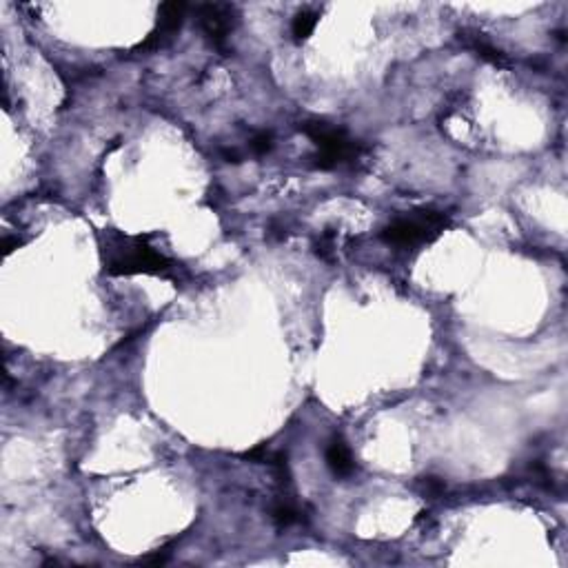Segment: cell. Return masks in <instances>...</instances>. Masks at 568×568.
Here are the masks:
<instances>
[{"mask_svg": "<svg viewBox=\"0 0 568 568\" xmlns=\"http://www.w3.org/2000/svg\"><path fill=\"white\" fill-rule=\"evenodd\" d=\"M300 131L311 138V140L318 145V153L311 156V167L320 169V171H329V169H335L340 162L353 158L358 153L356 143L337 127H331L329 122L322 120H306L300 125Z\"/></svg>", "mask_w": 568, "mask_h": 568, "instance_id": "1", "label": "cell"}, {"mask_svg": "<svg viewBox=\"0 0 568 568\" xmlns=\"http://www.w3.org/2000/svg\"><path fill=\"white\" fill-rule=\"evenodd\" d=\"M447 224V218L435 211H420V216L413 218H397L393 220L385 231L382 240L395 247H413V244L431 242L440 236V231Z\"/></svg>", "mask_w": 568, "mask_h": 568, "instance_id": "2", "label": "cell"}, {"mask_svg": "<svg viewBox=\"0 0 568 568\" xmlns=\"http://www.w3.org/2000/svg\"><path fill=\"white\" fill-rule=\"evenodd\" d=\"M111 275H133V273H151V275H164L171 271V262L153 251L145 238H135L133 244L127 249V253H122L116 258L114 262L107 267Z\"/></svg>", "mask_w": 568, "mask_h": 568, "instance_id": "3", "label": "cell"}, {"mask_svg": "<svg viewBox=\"0 0 568 568\" xmlns=\"http://www.w3.org/2000/svg\"><path fill=\"white\" fill-rule=\"evenodd\" d=\"M195 16L211 47L220 54H229V34L234 32L238 18L236 7L224 3H207L195 7Z\"/></svg>", "mask_w": 568, "mask_h": 568, "instance_id": "4", "label": "cell"}, {"mask_svg": "<svg viewBox=\"0 0 568 568\" xmlns=\"http://www.w3.org/2000/svg\"><path fill=\"white\" fill-rule=\"evenodd\" d=\"M184 13H187V5H184V3H164V5H160V9H158V29L140 44V49H160V47H164V44L180 32Z\"/></svg>", "mask_w": 568, "mask_h": 568, "instance_id": "5", "label": "cell"}, {"mask_svg": "<svg viewBox=\"0 0 568 568\" xmlns=\"http://www.w3.org/2000/svg\"><path fill=\"white\" fill-rule=\"evenodd\" d=\"M327 464L333 471L335 478H349V475L356 471V462H353L351 451L340 437L331 440V444L327 447Z\"/></svg>", "mask_w": 568, "mask_h": 568, "instance_id": "6", "label": "cell"}, {"mask_svg": "<svg viewBox=\"0 0 568 568\" xmlns=\"http://www.w3.org/2000/svg\"><path fill=\"white\" fill-rule=\"evenodd\" d=\"M459 42H464V47L473 49L478 56H482L484 60L493 65H500V67H506L509 65V58H506L500 49H495L493 44L486 42L482 38V34H475V32H459Z\"/></svg>", "mask_w": 568, "mask_h": 568, "instance_id": "7", "label": "cell"}, {"mask_svg": "<svg viewBox=\"0 0 568 568\" xmlns=\"http://www.w3.org/2000/svg\"><path fill=\"white\" fill-rule=\"evenodd\" d=\"M318 18H320V13L313 11V9H302L300 13H296V18H294V25H291V32H294V38L298 42L306 40L311 34H313V29L318 25Z\"/></svg>", "mask_w": 568, "mask_h": 568, "instance_id": "8", "label": "cell"}, {"mask_svg": "<svg viewBox=\"0 0 568 568\" xmlns=\"http://www.w3.org/2000/svg\"><path fill=\"white\" fill-rule=\"evenodd\" d=\"M271 517H273L275 526H278V528H289L291 524H296V521L302 519L300 509L291 504V502H278V504H275L273 511H271Z\"/></svg>", "mask_w": 568, "mask_h": 568, "instance_id": "9", "label": "cell"}, {"mask_svg": "<svg viewBox=\"0 0 568 568\" xmlns=\"http://www.w3.org/2000/svg\"><path fill=\"white\" fill-rule=\"evenodd\" d=\"M269 464L273 466V473H275V480H278L280 486H289L291 484V469H289V457L286 453H273L269 457Z\"/></svg>", "mask_w": 568, "mask_h": 568, "instance_id": "10", "label": "cell"}, {"mask_svg": "<svg viewBox=\"0 0 568 568\" xmlns=\"http://www.w3.org/2000/svg\"><path fill=\"white\" fill-rule=\"evenodd\" d=\"M273 133L271 131H258L251 140H249V147H251V153L253 156H267L273 149Z\"/></svg>", "mask_w": 568, "mask_h": 568, "instance_id": "11", "label": "cell"}, {"mask_svg": "<svg viewBox=\"0 0 568 568\" xmlns=\"http://www.w3.org/2000/svg\"><path fill=\"white\" fill-rule=\"evenodd\" d=\"M315 253L322 260H329L331 258V253H333V231H327V234L320 236V240L315 242Z\"/></svg>", "mask_w": 568, "mask_h": 568, "instance_id": "12", "label": "cell"}, {"mask_svg": "<svg viewBox=\"0 0 568 568\" xmlns=\"http://www.w3.org/2000/svg\"><path fill=\"white\" fill-rule=\"evenodd\" d=\"M424 490L428 495H442L444 493V482L437 478H424Z\"/></svg>", "mask_w": 568, "mask_h": 568, "instance_id": "13", "label": "cell"}, {"mask_svg": "<svg viewBox=\"0 0 568 568\" xmlns=\"http://www.w3.org/2000/svg\"><path fill=\"white\" fill-rule=\"evenodd\" d=\"M244 459H251V462H269V451H267V447H255L253 451H249V453H244L242 455Z\"/></svg>", "mask_w": 568, "mask_h": 568, "instance_id": "14", "label": "cell"}, {"mask_svg": "<svg viewBox=\"0 0 568 568\" xmlns=\"http://www.w3.org/2000/svg\"><path fill=\"white\" fill-rule=\"evenodd\" d=\"M220 156L224 162H234V164H240L244 160V156L238 149H220Z\"/></svg>", "mask_w": 568, "mask_h": 568, "instance_id": "15", "label": "cell"}, {"mask_svg": "<svg viewBox=\"0 0 568 568\" xmlns=\"http://www.w3.org/2000/svg\"><path fill=\"white\" fill-rule=\"evenodd\" d=\"M18 244H20L18 240H9V238H5V253L9 255V253L13 251V247H18Z\"/></svg>", "mask_w": 568, "mask_h": 568, "instance_id": "16", "label": "cell"}]
</instances>
